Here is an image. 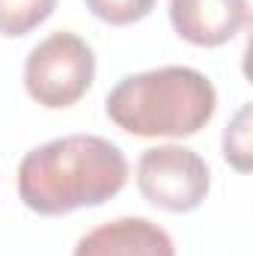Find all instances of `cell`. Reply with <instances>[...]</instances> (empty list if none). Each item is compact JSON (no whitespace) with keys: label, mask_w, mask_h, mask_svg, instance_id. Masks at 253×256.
Returning a JSON list of instances; mask_svg holds the SVG:
<instances>
[{"label":"cell","mask_w":253,"mask_h":256,"mask_svg":"<svg viewBox=\"0 0 253 256\" xmlns=\"http://www.w3.org/2000/svg\"><path fill=\"white\" fill-rule=\"evenodd\" d=\"M128 158L98 134H68L30 149L18 164V196L42 214L60 218L92 208L126 188Z\"/></svg>","instance_id":"obj_1"},{"label":"cell","mask_w":253,"mask_h":256,"mask_svg":"<svg viewBox=\"0 0 253 256\" xmlns=\"http://www.w3.org/2000/svg\"><path fill=\"white\" fill-rule=\"evenodd\" d=\"M218 110L214 84L190 66H161L122 78L104 114L134 137H194Z\"/></svg>","instance_id":"obj_2"},{"label":"cell","mask_w":253,"mask_h":256,"mask_svg":"<svg viewBox=\"0 0 253 256\" xmlns=\"http://www.w3.org/2000/svg\"><path fill=\"white\" fill-rule=\"evenodd\" d=\"M96 80V54L90 42L72 30H57L30 48L24 60L27 96L48 108L66 110L78 104Z\"/></svg>","instance_id":"obj_3"},{"label":"cell","mask_w":253,"mask_h":256,"mask_svg":"<svg viewBox=\"0 0 253 256\" xmlns=\"http://www.w3.org/2000/svg\"><path fill=\"white\" fill-rule=\"evenodd\" d=\"M212 188V170L200 152L188 146H152L137 161L140 196L170 214H188L200 208Z\"/></svg>","instance_id":"obj_4"},{"label":"cell","mask_w":253,"mask_h":256,"mask_svg":"<svg viewBox=\"0 0 253 256\" xmlns=\"http://www.w3.org/2000/svg\"><path fill=\"white\" fill-rule=\"evenodd\" d=\"M170 24L196 48H220L248 24V0H170Z\"/></svg>","instance_id":"obj_5"},{"label":"cell","mask_w":253,"mask_h":256,"mask_svg":"<svg viewBox=\"0 0 253 256\" xmlns=\"http://www.w3.org/2000/svg\"><path fill=\"white\" fill-rule=\"evenodd\" d=\"M72 256H176V244L149 218H116L80 236Z\"/></svg>","instance_id":"obj_6"},{"label":"cell","mask_w":253,"mask_h":256,"mask_svg":"<svg viewBox=\"0 0 253 256\" xmlns=\"http://www.w3.org/2000/svg\"><path fill=\"white\" fill-rule=\"evenodd\" d=\"M57 9V0H0V36L18 39L45 24Z\"/></svg>","instance_id":"obj_7"},{"label":"cell","mask_w":253,"mask_h":256,"mask_svg":"<svg viewBox=\"0 0 253 256\" xmlns=\"http://www.w3.org/2000/svg\"><path fill=\"white\" fill-rule=\"evenodd\" d=\"M250 104H242L232 122L224 131V158L238 173L250 170Z\"/></svg>","instance_id":"obj_8"},{"label":"cell","mask_w":253,"mask_h":256,"mask_svg":"<svg viewBox=\"0 0 253 256\" xmlns=\"http://www.w3.org/2000/svg\"><path fill=\"white\" fill-rule=\"evenodd\" d=\"M86 9L110 24V27H128V24H137L143 18L152 15V9L158 6V0H84Z\"/></svg>","instance_id":"obj_9"}]
</instances>
